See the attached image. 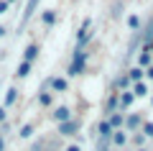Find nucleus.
Masks as SVG:
<instances>
[{
  "instance_id": "7",
  "label": "nucleus",
  "mask_w": 153,
  "mask_h": 151,
  "mask_svg": "<svg viewBox=\"0 0 153 151\" xmlns=\"http://www.w3.org/2000/svg\"><path fill=\"white\" fill-rule=\"evenodd\" d=\"M112 113H120V92L110 90V97L105 100V118L112 115Z\"/></svg>"
},
{
  "instance_id": "2",
  "label": "nucleus",
  "mask_w": 153,
  "mask_h": 151,
  "mask_svg": "<svg viewBox=\"0 0 153 151\" xmlns=\"http://www.w3.org/2000/svg\"><path fill=\"white\" fill-rule=\"evenodd\" d=\"M94 31H92V18H84L82 26H79V31H76V38H74V46L76 49H87L89 41H92Z\"/></svg>"
},
{
  "instance_id": "28",
  "label": "nucleus",
  "mask_w": 153,
  "mask_h": 151,
  "mask_svg": "<svg viewBox=\"0 0 153 151\" xmlns=\"http://www.w3.org/2000/svg\"><path fill=\"white\" fill-rule=\"evenodd\" d=\"M64 151H82V146H79V143H66Z\"/></svg>"
},
{
  "instance_id": "24",
  "label": "nucleus",
  "mask_w": 153,
  "mask_h": 151,
  "mask_svg": "<svg viewBox=\"0 0 153 151\" xmlns=\"http://www.w3.org/2000/svg\"><path fill=\"white\" fill-rule=\"evenodd\" d=\"M33 133H36V125H33V123H26V125H21V131H18V136H21L23 141L33 138Z\"/></svg>"
},
{
  "instance_id": "20",
  "label": "nucleus",
  "mask_w": 153,
  "mask_h": 151,
  "mask_svg": "<svg viewBox=\"0 0 153 151\" xmlns=\"http://www.w3.org/2000/svg\"><path fill=\"white\" fill-rule=\"evenodd\" d=\"M128 77H130V82L133 85H135V82H143L146 80V69H143V67H130V72H128Z\"/></svg>"
},
{
  "instance_id": "13",
  "label": "nucleus",
  "mask_w": 153,
  "mask_h": 151,
  "mask_svg": "<svg viewBox=\"0 0 153 151\" xmlns=\"http://www.w3.org/2000/svg\"><path fill=\"white\" fill-rule=\"evenodd\" d=\"M130 87H133V82H130V77H128V72H123L120 77H115V82H112V90H115V92L130 90Z\"/></svg>"
},
{
  "instance_id": "29",
  "label": "nucleus",
  "mask_w": 153,
  "mask_h": 151,
  "mask_svg": "<svg viewBox=\"0 0 153 151\" xmlns=\"http://www.w3.org/2000/svg\"><path fill=\"white\" fill-rule=\"evenodd\" d=\"M8 8H10V3H8V0H0V16L8 13Z\"/></svg>"
},
{
  "instance_id": "17",
  "label": "nucleus",
  "mask_w": 153,
  "mask_h": 151,
  "mask_svg": "<svg viewBox=\"0 0 153 151\" xmlns=\"http://www.w3.org/2000/svg\"><path fill=\"white\" fill-rule=\"evenodd\" d=\"M130 90H133V95H135L138 100H140V97H148V95H153V92L148 90V82H146V80H143V82H135V85H133Z\"/></svg>"
},
{
  "instance_id": "4",
  "label": "nucleus",
  "mask_w": 153,
  "mask_h": 151,
  "mask_svg": "<svg viewBox=\"0 0 153 151\" xmlns=\"http://www.w3.org/2000/svg\"><path fill=\"white\" fill-rule=\"evenodd\" d=\"M31 151H64V149H61V141L59 138H46V136H44V138H38L36 141V143H33L31 146Z\"/></svg>"
},
{
  "instance_id": "9",
  "label": "nucleus",
  "mask_w": 153,
  "mask_h": 151,
  "mask_svg": "<svg viewBox=\"0 0 153 151\" xmlns=\"http://www.w3.org/2000/svg\"><path fill=\"white\" fill-rule=\"evenodd\" d=\"M46 85H49L51 92H66L69 90V80H66V77H49Z\"/></svg>"
},
{
  "instance_id": "38",
  "label": "nucleus",
  "mask_w": 153,
  "mask_h": 151,
  "mask_svg": "<svg viewBox=\"0 0 153 151\" xmlns=\"http://www.w3.org/2000/svg\"><path fill=\"white\" fill-rule=\"evenodd\" d=\"M151 51H153V46H151Z\"/></svg>"
},
{
  "instance_id": "1",
  "label": "nucleus",
  "mask_w": 153,
  "mask_h": 151,
  "mask_svg": "<svg viewBox=\"0 0 153 151\" xmlns=\"http://www.w3.org/2000/svg\"><path fill=\"white\" fill-rule=\"evenodd\" d=\"M87 62H89V51L87 49H76L71 51V59H69V67H66V74L69 77H79L84 74V69H87Z\"/></svg>"
},
{
  "instance_id": "35",
  "label": "nucleus",
  "mask_w": 153,
  "mask_h": 151,
  "mask_svg": "<svg viewBox=\"0 0 153 151\" xmlns=\"http://www.w3.org/2000/svg\"><path fill=\"white\" fill-rule=\"evenodd\" d=\"M138 151H151V149H148V146H146V149H138Z\"/></svg>"
},
{
  "instance_id": "31",
  "label": "nucleus",
  "mask_w": 153,
  "mask_h": 151,
  "mask_svg": "<svg viewBox=\"0 0 153 151\" xmlns=\"http://www.w3.org/2000/svg\"><path fill=\"white\" fill-rule=\"evenodd\" d=\"M0 151H5V136L0 133Z\"/></svg>"
},
{
  "instance_id": "18",
  "label": "nucleus",
  "mask_w": 153,
  "mask_h": 151,
  "mask_svg": "<svg viewBox=\"0 0 153 151\" xmlns=\"http://www.w3.org/2000/svg\"><path fill=\"white\" fill-rule=\"evenodd\" d=\"M107 120H110V125H112L115 131L125 128V113H112V115H107Z\"/></svg>"
},
{
  "instance_id": "10",
  "label": "nucleus",
  "mask_w": 153,
  "mask_h": 151,
  "mask_svg": "<svg viewBox=\"0 0 153 151\" xmlns=\"http://www.w3.org/2000/svg\"><path fill=\"white\" fill-rule=\"evenodd\" d=\"M128 143H130V133L125 128L112 133V149H128Z\"/></svg>"
},
{
  "instance_id": "34",
  "label": "nucleus",
  "mask_w": 153,
  "mask_h": 151,
  "mask_svg": "<svg viewBox=\"0 0 153 151\" xmlns=\"http://www.w3.org/2000/svg\"><path fill=\"white\" fill-rule=\"evenodd\" d=\"M123 151H135V149H133V146H130V149H123Z\"/></svg>"
},
{
  "instance_id": "27",
  "label": "nucleus",
  "mask_w": 153,
  "mask_h": 151,
  "mask_svg": "<svg viewBox=\"0 0 153 151\" xmlns=\"http://www.w3.org/2000/svg\"><path fill=\"white\" fill-rule=\"evenodd\" d=\"M5 120H8V108L0 105V123H5Z\"/></svg>"
},
{
  "instance_id": "3",
  "label": "nucleus",
  "mask_w": 153,
  "mask_h": 151,
  "mask_svg": "<svg viewBox=\"0 0 153 151\" xmlns=\"http://www.w3.org/2000/svg\"><path fill=\"white\" fill-rule=\"evenodd\" d=\"M79 128H82L79 118H71V120H66V123H59V125H56V131H59L61 138H74V136L79 133Z\"/></svg>"
},
{
  "instance_id": "26",
  "label": "nucleus",
  "mask_w": 153,
  "mask_h": 151,
  "mask_svg": "<svg viewBox=\"0 0 153 151\" xmlns=\"http://www.w3.org/2000/svg\"><path fill=\"white\" fill-rule=\"evenodd\" d=\"M140 133H143V136H146V138H148V141H151V138H153V120H146V123H143V128H140Z\"/></svg>"
},
{
  "instance_id": "37",
  "label": "nucleus",
  "mask_w": 153,
  "mask_h": 151,
  "mask_svg": "<svg viewBox=\"0 0 153 151\" xmlns=\"http://www.w3.org/2000/svg\"><path fill=\"white\" fill-rule=\"evenodd\" d=\"M151 105H153V95H151Z\"/></svg>"
},
{
  "instance_id": "15",
  "label": "nucleus",
  "mask_w": 153,
  "mask_h": 151,
  "mask_svg": "<svg viewBox=\"0 0 153 151\" xmlns=\"http://www.w3.org/2000/svg\"><path fill=\"white\" fill-rule=\"evenodd\" d=\"M135 100H138V97L133 95V90H123V92H120V113H125L128 108H133Z\"/></svg>"
},
{
  "instance_id": "32",
  "label": "nucleus",
  "mask_w": 153,
  "mask_h": 151,
  "mask_svg": "<svg viewBox=\"0 0 153 151\" xmlns=\"http://www.w3.org/2000/svg\"><path fill=\"white\" fill-rule=\"evenodd\" d=\"M5 33H8V28H5V26H0V38L5 36Z\"/></svg>"
},
{
  "instance_id": "5",
  "label": "nucleus",
  "mask_w": 153,
  "mask_h": 151,
  "mask_svg": "<svg viewBox=\"0 0 153 151\" xmlns=\"http://www.w3.org/2000/svg\"><path fill=\"white\" fill-rule=\"evenodd\" d=\"M143 123H146V118L140 113H125V131L128 133H138L143 128Z\"/></svg>"
},
{
  "instance_id": "21",
  "label": "nucleus",
  "mask_w": 153,
  "mask_h": 151,
  "mask_svg": "<svg viewBox=\"0 0 153 151\" xmlns=\"http://www.w3.org/2000/svg\"><path fill=\"white\" fill-rule=\"evenodd\" d=\"M31 72H33V64H31V62H21L18 69H16V77H18V80H26Z\"/></svg>"
},
{
  "instance_id": "23",
  "label": "nucleus",
  "mask_w": 153,
  "mask_h": 151,
  "mask_svg": "<svg viewBox=\"0 0 153 151\" xmlns=\"http://www.w3.org/2000/svg\"><path fill=\"white\" fill-rule=\"evenodd\" d=\"M146 141L148 138L140 133V131H138V133H130V146H135V151L138 149H146Z\"/></svg>"
},
{
  "instance_id": "12",
  "label": "nucleus",
  "mask_w": 153,
  "mask_h": 151,
  "mask_svg": "<svg viewBox=\"0 0 153 151\" xmlns=\"http://www.w3.org/2000/svg\"><path fill=\"white\" fill-rule=\"evenodd\" d=\"M151 64H153V51H151V46H143L140 51H138V67L148 69Z\"/></svg>"
},
{
  "instance_id": "11",
  "label": "nucleus",
  "mask_w": 153,
  "mask_h": 151,
  "mask_svg": "<svg viewBox=\"0 0 153 151\" xmlns=\"http://www.w3.org/2000/svg\"><path fill=\"white\" fill-rule=\"evenodd\" d=\"M38 54H41V46H38L36 41H31L26 49H23V62H31V64H33V62L38 59Z\"/></svg>"
},
{
  "instance_id": "19",
  "label": "nucleus",
  "mask_w": 153,
  "mask_h": 151,
  "mask_svg": "<svg viewBox=\"0 0 153 151\" xmlns=\"http://www.w3.org/2000/svg\"><path fill=\"white\" fill-rule=\"evenodd\" d=\"M56 18H59V16H56V11H54V8H46V11L41 13V23H44L46 28H51V26H54V23H56Z\"/></svg>"
},
{
  "instance_id": "16",
  "label": "nucleus",
  "mask_w": 153,
  "mask_h": 151,
  "mask_svg": "<svg viewBox=\"0 0 153 151\" xmlns=\"http://www.w3.org/2000/svg\"><path fill=\"white\" fill-rule=\"evenodd\" d=\"M140 36H143V46H153V16L148 18V23L143 26Z\"/></svg>"
},
{
  "instance_id": "25",
  "label": "nucleus",
  "mask_w": 153,
  "mask_h": 151,
  "mask_svg": "<svg viewBox=\"0 0 153 151\" xmlns=\"http://www.w3.org/2000/svg\"><path fill=\"white\" fill-rule=\"evenodd\" d=\"M128 28H130L133 33L143 31V23H140V18H138V16H128Z\"/></svg>"
},
{
  "instance_id": "36",
  "label": "nucleus",
  "mask_w": 153,
  "mask_h": 151,
  "mask_svg": "<svg viewBox=\"0 0 153 151\" xmlns=\"http://www.w3.org/2000/svg\"><path fill=\"white\" fill-rule=\"evenodd\" d=\"M8 3H10V5H13V3H16V0H8Z\"/></svg>"
},
{
  "instance_id": "6",
  "label": "nucleus",
  "mask_w": 153,
  "mask_h": 151,
  "mask_svg": "<svg viewBox=\"0 0 153 151\" xmlns=\"http://www.w3.org/2000/svg\"><path fill=\"white\" fill-rule=\"evenodd\" d=\"M51 118H54V123H56V125H59V123H66V120L74 118V110H71L69 105H56L54 113H51Z\"/></svg>"
},
{
  "instance_id": "22",
  "label": "nucleus",
  "mask_w": 153,
  "mask_h": 151,
  "mask_svg": "<svg viewBox=\"0 0 153 151\" xmlns=\"http://www.w3.org/2000/svg\"><path fill=\"white\" fill-rule=\"evenodd\" d=\"M38 103H41V105H44V108H51V105H54V92H46V90H41V92H38Z\"/></svg>"
},
{
  "instance_id": "30",
  "label": "nucleus",
  "mask_w": 153,
  "mask_h": 151,
  "mask_svg": "<svg viewBox=\"0 0 153 151\" xmlns=\"http://www.w3.org/2000/svg\"><path fill=\"white\" fill-rule=\"evenodd\" d=\"M146 80H148V82H153V64L146 69Z\"/></svg>"
},
{
  "instance_id": "14",
  "label": "nucleus",
  "mask_w": 153,
  "mask_h": 151,
  "mask_svg": "<svg viewBox=\"0 0 153 151\" xmlns=\"http://www.w3.org/2000/svg\"><path fill=\"white\" fill-rule=\"evenodd\" d=\"M18 97H21V90H18V87H8L5 95H3V105H5V108H13V105L18 103Z\"/></svg>"
},
{
  "instance_id": "8",
  "label": "nucleus",
  "mask_w": 153,
  "mask_h": 151,
  "mask_svg": "<svg viewBox=\"0 0 153 151\" xmlns=\"http://www.w3.org/2000/svg\"><path fill=\"white\" fill-rule=\"evenodd\" d=\"M38 5H41V0H28V3H26V8H23V16H21V23H18V28H23L28 21H31Z\"/></svg>"
},
{
  "instance_id": "33",
  "label": "nucleus",
  "mask_w": 153,
  "mask_h": 151,
  "mask_svg": "<svg viewBox=\"0 0 153 151\" xmlns=\"http://www.w3.org/2000/svg\"><path fill=\"white\" fill-rule=\"evenodd\" d=\"M102 151H115V149H112V146H105V149H102Z\"/></svg>"
}]
</instances>
